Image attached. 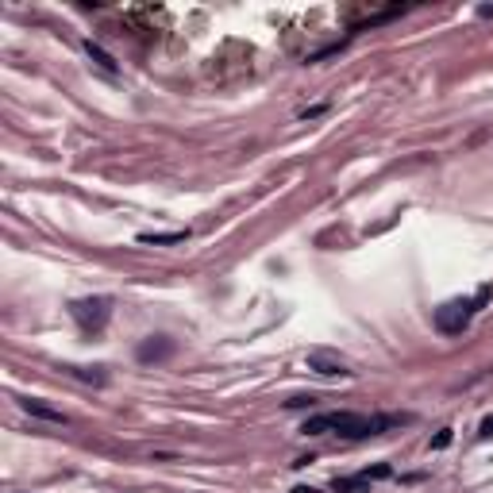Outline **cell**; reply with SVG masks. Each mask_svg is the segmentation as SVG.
<instances>
[{
  "mask_svg": "<svg viewBox=\"0 0 493 493\" xmlns=\"http://www.w3.org/2000/svg\"><path fill=\"white\" fill-rule=\"evenodd\" d=\"M412 416H363V412H320V416H308L301 424L305 435H347V440H366V435H382L397 428V424H409Z\"/></svg>",
  "mask_w": 493,
  "mask_h": 493,
  "instance_id": "6da1fadb",
  "label": "cell"
},
{
  "mask_svg": "<svg viewBox=\"0 0 493 493\" xmlns=\"http://www.w3.org/2000/svg\"><path fill=\"white\" fill-rule=\"evenodd\" d=\"M70 316L78 320L85 331H104L112 320V297H81L70 305Z\"/></svg>",
  "mask_w": 493,
  "mask_h": 493,
  "instance_id": "7a4b0ae2",
  "label": "cell"
},
{
  "mask_svg": "<svg viewBox=\"0 0 493 493\" xmlns=\"http://www.w3.org/2000/svg\"><path fill=\"white\" fill-rule=\"evenodd\" d=\"M474 297H459V301H447V305H440L435 308V328L443 331V336H459L462 328L470 324V316H474Z\"/></svg>",
  "mask_w": 493,
  "mask_h": 493,
  "instance_id": "3957f363",
  "label": "cell"
},
{
  "mask_svg": "<svg viewBox=\"0 0 493 493\" xmlns=\"http://www.w3.org/2000/svg\"><path fill=\"white\" fill-rule=\"evenodd\" d=\"M305 366L312 370V374H320V378H351V366L343 363V358L328 355V351H308Z\"/></svg>",
  "mask_w": 493,
  "mask_h": 493,
  "instance_id": "277c9868",
  "label": "cell"
},
{
  "mask_svg": "<svg viewBox=\"0 0 493 493\" xmlns=\"http://www.w3.org/2000/svg\"><path fill=\"white\" fill-rule=\"evenodd\" d=\"M139 363H162V358H170L174 355V339H166V336H150V339H143L139 343Z\"/></svg>",
  "mask_w": 493,
  "mask_h": 493,
  "instance_id": "5b68a950",
  "label": "cell"
},
{
  "mask_svg": "<svg viewBox=\"0 0 493 493\" xmlns=\"http://www.w3.org/2000/svg\"><path fill=\"white\" fill-rule=\"evenodd\" d=\"M24 412H31V416H39V420H51V424H66V412L62 409H54V405H46L39 401V397H24Z\"/></svg>",
  "mask_w": 493,
  "mask_h": 493,
  "instance_id": "8992f818",
  "label": "cell"
},
{
  "mask_svg": "<svg viewBox=\"0 0 493 493\" xmlns=\"http://www.w3.org/2000/svg\"><path fill=\"white\" fill-rule=\"evenodd\" d=\"M189 239V232H143L139 235V243H147V246H166V243H185Z\"/></svg>",
  "mask_w": 493,
  "mask_h": 493,
  "instance_id": "52a82bcc",
  "label": "cell"
},
{
  "mask_svg": "<svg viewBox=\"0 0 493 493\" xmlns=\"http://www.w3.org/2000/svg\"><path fill=\"white\" fill-rule=\"evenodd\" d=\"M331 489H336V493H366L370 482L363 478V474H355V478H336V482H331Z\"/></svg>",
  "mask_w": 493,
  "mask_h": 493,
  "instance_id": "ba28073f",
  "label": "cell"
},
{
  "mask_svg": "<svg viewBox=\"0 0 493 493\" xmlns=\"http://www.w3.org/2000/svg\"><path fill=\"white\" fill-rule=\"evenodd\" d=\"M85 54H89V58H93V62H97V66H100V70H104V73H116V58H112V54H104V51H100V46H97V43H93V39H89V43H85Z\"/></svg>",
  "mask_w": 493,
  "mask_h": 493,
  "instance_id": "9c48e42d",
  "label": "cell"
},
{
  "mask_svg": "<svg viewBox=\"0 0 493 493\" xmlns=\"http://www.w3.org/2000/svg\"><path fill=\"white\" fill-rule=\"evenodd\" d=\"M66 370H70V374L73 378H81V382H93V385H104V382H108V374H100V366H66Z\"/></svg>",
  "mask_w": 493,
  "mask_h": 493,
  "instance_id": "30bf717a",
  "label": "cell"
},
{
  "mask_svg": "<svg viewBox=\"0 0 493 493\" xmlns=\"http://www.w3.org/2000/svg\"><path fill=\"white\" fill-rule=\"evenodd\" d=\"M390 474H393V470L382 462V467H374V470H363V478H366V482H378V478H390Z\"/></svg>",
  "mask_w": 493,
  "mask_h": 493,
  "instance_id": "8fae6325",
  "label": "cell"
},
{
  "mask_svg": "<svg viewBox=\"0 0 493 493\" xmlns=\"http://www.w3.org/2000/svg\"><path fill=\"white\" fill-rule=\"evenodd\" d=\"M432 447H435V451H443V447H451V428H443L440 435H435V440H432Z\"/></svg>",
  "mask_w": 493,
  "mask_h": 493,
  "instance_id": "7c38bea8",
  "label": "cell"
},
{
  "mask_svg": "<svg viewBox=\"0 0 493 493\" xmlns=\"http://www.w3.org/2000/svg\"><path fill=\"white\" fill-rule=\"evenodd\" d=\"M478 435H482V440H489V435H493V416H486V420H482V428H478Z\"/></svg>",
  "mask_w": 493,
  "mask_h": 493,
  "instance_id": "4fadbf2b",
  "label": "cell"
},
{
  "mask_svg": "<svg viewBox=\"0 0 493 493\" xmlns=\"http://www.w3.org/2000/svg\"><path fill=\"white\" fill-rule=\"evenodd\" d=\"M289 493H316L312 486H297V489H289Z\"/></svg>",
  "mask_w": 493,
  "mask_h": 493,
  "instance_id": "5bb4252c",
  "label": "cell"
}]
</instances>
